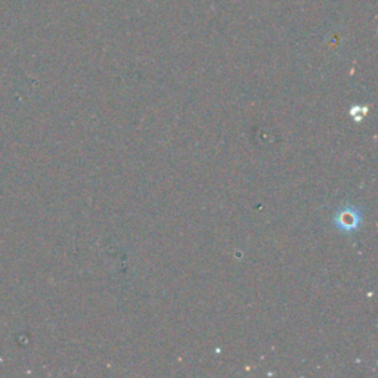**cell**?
I'll list each match as a JSON object with an SVG mask.
<instances>
[{"label":"cell","instance_id":"1","mask_svg":"<svg viewBox=\"0 0 378 378\" xmlns=\"http://www.w3.org/2000/svg\"><path fill=\"white\" fill-rule=\"evenodd\" d=\"M337 224L342 229L350 231V229L356 228L357 224H359V217H357V214L355 211H343V213L338 214Z\"/></svg>","mask_w":378,"mask_h":378}]
</instances>
